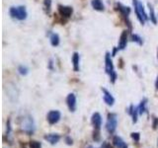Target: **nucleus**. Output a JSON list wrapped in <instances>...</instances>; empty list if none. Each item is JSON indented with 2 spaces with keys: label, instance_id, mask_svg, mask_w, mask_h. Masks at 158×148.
<instances>
[{
  "label": "nucleus",
  "instance_id": "39448f33",
  "mask_svg": "<svg viewBox=\"0 0 158 148\" xmlns=\"http://www.w3.org/2000/svg\"><path fill=\"white\" fill-rule=\"evenodd\" d=\"M118 126V115L115 113H109L107 117V123H106V130L107 131L113 134L116 131Z\"/></svg>",
  "mask_w": 158,
  "mask_h": 148
},
{
  "label": "nucleus",
  "instance_id": "7c9ffc66",
  "mask_svg": "<svg viewBox=\"0 0 158 148\" xmlns=\"http://www.w3.org/2000/svg\"><path fill=\"white\" fill-rule=\"evenodd\" d=\"M157 58H158V51H157Z\"/></svg>",
  "mask_w": 158,
  "mask_h": 148
},
{
  "label": "nucleus",
  "instance_id": "6ab92c4d",
  "mask_svg": "<svg viewBox=\"0 0 158 148\" xmlns=\"http://www.w3.org/2000/svg\"><path fill=\"white\" fill-rule=\"evenodd\" d=\"M148 8H149V19H150V21L154 25H156L157 20H156V16H155L154 8H153V6L150 3H148Z\"/></svg>",
  "mask_w": 158,
  "mask_h": 148
},
{
  "label": "nucleus",
  "instance_id": "4468645a",
  "mask_svg": "<svg viewBox=\"0 0 158 148\" xmlns=\"http://www.w3.org/2000/svg\"><path fill=\"white\" fill-rule=\"evenodd\" d=\"M113 144L116 148H127V144L123 140V138L120 136H114L113 138Z\"/></svg>",
  "mask_w": 158,
  "mask_h": 148
},
{
  "label": "nucleus",
  "instance_id": "393cba45",
  "mask_svg": "<svg viewBox=\"0 0 158 148\" xmlns=\"http://www.w3.org/2000/svg\"><path fill=\"white\" fill-rule=\"evenodd\" d=\"M93 139L96 142H99L101 139V135H100V130H94L93 131Z\"/></svg>",
  "mask_w": 158,
  "mask_h": 148
},
{
  "label": "nucleus",
  "instance_id": "aec40b11",
  "mask_svg": "<svg viewBox=\"0 0 158 148\" xmlns=\"http://www.w3.org/2000/svg\"><path fill=\"white\" fill-rule=\"evenodd\" d=\"M59 42H60V39H59L58 35L56 34V33L52 34V36H51V43H52V47H57L58 44H59Z\"/></svg>",
  "mask_w": 158,
  "mask_h": 148
},
{
  "label": "nucleus",
  "instance_id": "cd10ccee",
  "mask_svg": "<svg viewBox=\"0 0 158 148\" xmlns=\"http://www.w3.org/2000/svg\"><path fill=\"white\" fill-rule=\"evenodd\" d=\"M64 140H65V143H66L67 145H72L73 144V139L70 136H65Z\"/></svg>",
  "mask_w": 158,
  "mask_h": 148
},
{
  "label": "nucleus",
  "instance_id": "ddd939ff",
  "mask_svg": "<svg viewBox=\"0 0 158 148\" xmlns=\"http://www.w3.org/2000/svg\"><path fill=\"white\" fill-rule=\"evenodd\" d=\"M44 140H47L48 142H49L52 145H54V144H56L59 140H60L61 136L59 134H57V133H48V134L44 135Z\"/></svg>",
  "mask_w": 158,
  "mask_h": 148
},
{
  "label": "nucleus",
  "instance_id": "2f4dec72",
  "mask_svg": "<svg viewBox=\"0 0 158 148\" xmlns=\"http://www.w3.org/2000/svg\"><path fill=\"white\" fill-rule=\"evenodd\" d=\"M157 144H158V142H157Z\"/></svg>",
  "mask_w": 158,
  "mask_h": 148
},
{
  "label": "nucleus",
  "instance_id": "0eeeda50",
  "mask_svg": "<svg viewBox=\"0 0 158 148\" xmlns=\"http://www.w3.org/2000/svg\"><path fill=\"white\" fill-rule=\"evenodd\" d=\"M66 104L68 107V110L71 113H74L76 111V96L73 93L68 94L66 97Z\"/></svg>",
  "mask_w": 158,
  "mask_h": 148
},
{
  "label": "nucleus",
  "instance_id": "6e6552de",
  "mask_svg": "<svg viewBox=\"0 0 158 148\" xmlns=\"http://www.w3.org/2000/svg\"><path fill=\"white\" fill-rule=\"evenodd\" d=\"M127 41H128V32L127 31H123L120 37V39H118V51H123L127 47Z\"/></svg>",
  "mask_w": 158,
  "mask_h": 148
},
{
  "label": "nucleus",
  "instance_id": "f8f14e48",
  "mask_svg": "<svg viewBox=\"0 0 158 148\" xmlns=\"http://www.w3.org/2000/svg\"><path fill=\"white\" fill-rule=\"evenodd\" d=\"M127 113L132 117V123H136L137 122V117L139 115V111H138V106L135 107L133 105H131L127 110Z\"/></svg>",
  "mask_w": 158,
  "mask_h": 148
},
{
  "label": "nucleus",
  "instance_id": "7ed1b4c3",
  "mask_svg": "<svg viewBox=\"0 0 158 148\" xmlns=\"http://www.w3.org/2000/svg\"><path fill=\"white\" fill-rule=\"evenodd\" d=\"M133 7H135V15L138 19V21L140 22L141 25H144L145 22L148 20V16L144 10V6L143 4L139 1V0H132Z\"/></svg>",
  "mask_w": 158,
  "mask_h": 148
},
{
  "label": "nucleus",
  "instance_id": "a211bd4d",
  "mask_svg": "<svg viewBox=\"0 0 158 148\" xmlns=\"http://www.w3.org/2000/svg\"><path fill=\"white\" fill-rule=\"evenodd\" d=\"M146 105H147V99L146 98L142 99L140 104L138 105V111H139V115H142V113H144L147 111Z\"/></svg>",
  "mask_w": 158,
  "mask_h": 148
},
{
  "label": "nucleus",
  "instance_id": "c756f323",
  "mask_svg": "<svg viewBox=\"0 0 158 148\" xmlns=\"http://www.w3.org/2000/svg\"><path fill=\"white\" fill-rule=\"evenodd\" d=\"M87 148H95V147H93L92 145H89V146H88Z\"/></svg>",
  "mask_w": 158,
  "mask_h": 148
},
{
  "label": "nucleus",
  "instance_id": "9d476101",
  "mask_svg": "<svg viewBox=\"0 0 158 148\" xmlns=\"http://www.w3.org/2000/svg\"><path fill=\"white\" fill-rule=\"evenodd\" d=\"M91 122L94 126V130H100L101 125H102V117L99 113H94L91 117Z\"/></svg>",
  "mask_w": 158,
  "mask_h": 148
},
{
  "label": "nucleus",
  "instance_id": "bb28decb",
  "mask_svg": "<svg viewBox=\"0 0 158 148\" xmlns=\"http://www.w3.org/2000/svg\"><path fill=\"white\" fill-rule=\"evenodd\" d=\"M152 128L153 130H157L158 128V117H153V122H152Z\"/></svg>",
  "mask_w": 158,
  "mask_h": 148
},
{
  "label": "nucleus",
  "instance_id": "a878e982",
  "mask_svg": "<svg viewBox=\"0 0 158 148\" xmlns=\"http://www.w3.org/2000/svg\"><path fill=\"white\" fill-rule=\"evenodd\" d=\"M131 137L135 142H138V141L140 140V133L139 132H131Z\"/></svg>",
  "mask_w": 158,
  "mask_h": 148
},
{
  "label": "nucleus",
  "instance_id": "412c9836",
  "mask_svg": "<svg viewBox=\"0 0 158 148\" xmlns=\"http://www.w3.org/2000/svg\"><path fill=\"white\" fill-rule=\"evenodd\" d=\"M44 10L48 14L51 13V9H52V0H44Z\"/></svg>",
  "mask_w": 158,
  "mask_h": 148
},
{
  "label": "nucleus",
  "instance_id": "4be33fe9",
  "mask_svg": "<svg viewBox=\"0 0 158 148\" xmlns=\"http://www.w3.org/2000/svg\"><path fill=\"white\" fill-rule=\"evenodd\" d=\"M131 41L132 42H135L136 43H138L139 46H142V43H143V41H142V39L138 36V35L135 34V35H131Z\"/></svg>",
  "mask_w": 158,
  "mask_h": 148
},
{
  "label": "nucleus",
  "instance_id": "f257e3e1",
  "mask_svg": "<svg viewBox=\"0 0 158 148\" xmlns=\"http://www.w3.org/2000/svg\"><path fill=\"white\" fill-rule=\"evenodd\" d=\"M105 70H106V73L109 75V77H110V82L114 84L118 78V74L115 71V67H114V63H113L110 52H106V56H105Z\"/></svg>",
  "mask_w": 158,
  "mask_h": 148
},
{
  "label": "nucleus",
  "instance_id": "f03ea898",
  "mask_svg": "<svg viewBox=\"0 0 158 148\" xmlns=\"http://www.w3.org/2000/svg\"><path fill=\"white\" fill-rule=\"evenodd\" d=\"M9 14L12 19H16L19 21H24L27 19L28 13L26 7L21 5V6H12L9 9Z\"/></svg>",
  "mask_w": 158,
  "mask_h": 148
},
{
  "label": "nucleus",
  "instance_id": "9b49d317",
  "mask_svg": "<svg viewBox=\"0 0 158 148\" xmlns=\"http://www.w3.org/2000/svg\"><path fill=\"white\" fill-rule=\"evenodd\" d=\"M58 12L60 16L69 18L73 13V9L70 6H63V5H58Z\"/></svg>",
  "mask_w": 158,
  "mask_h": 148
},
{
  "label": "nucleus",
  "instance_id": "f3484780",
  "mask_svg": "<svg viewBox=\"0 0 158 148\" xmlns=\"http://www.w3.org/2000/svg\"><path fill=\"white\" fill-rule=\"evenodd\" d=\"M117 6H118V10L120 11V13L123 15V16H125L127 18V16L130 15L131 13V9L130 7H126L123 6V5H122L121 3H117Z\"/></svg>",
  "mask_w": 158,
  "mask_h": 148
},
{
  "label": "nucleus",
  "instance_id": "1a4fd4ad",
  "mask_svg": "<svg viewBox=\"0 0 158 148\" xmlns=\"http://www.w3.org/2000/svg\"><path fill=\"white\" fill-rule=\"evenodd\" d=\"M102 92H103V100L105 102L108 106H114V104H115V98L113 97L112 94L109 92L106 88H102L101 89Z\"/></svg>",
  "mask_w": 158,
  "mask_h": 148
},
{
  "label": "nucleus",
  "instance_id": "20e7f679",
  "mask_svg": "<svg viewBox=\"0 0 158 148\" xmlns=\"http://www.w3.org/2000/svg\"><path fill=\"white\" fill-rule=\"evenodd\" d=\"M24 132H26L28 135H32L36 130L35 121L31 116H26L22 118V125H21Z\"/></svg>",
  "mask_w": 158,
  "mask_h": 148
},
{
  "label": "nucleus",
  "instance_id": "b1692460",
  "mask_svg": "<svg viewBox=\"0 0 158 148\" xmlns=\"http://www.w3.org/2000/svg\"><path fill=\"white\" fill-rule=\"evenodd\" d=\"M18 71H19L20 74H21V75L25 76V75H27V74H28L29 69H28V67L24 66V65H20V66L18 67Z\"/></svg>",
  "mask_w": 158,
  "mask_h": 148
},
{
  "label": "nucleus",
  "instance_id": "2eb2a0df",
  "mask_svg": "<svg viewBox=\"0 0 158 148\" xmlns=\"http://www.w3.org/2000/svg\"><path fill=\"white\" fill-rule=\"evenodd\" d=\"M91 5L93 9H95L96 11H104L105 10V5H104L102 0H92L91 1Z\"/></svg>",
  "mask_w": 158,
  "mask_h": 148
},
{
  "label": "nucleus",
  "instance_id": "423d86ee",
  "mask_svg": "<svg viewBox=\"0 0 158 148\" xmlns=\"http://www.w3.org/2000/svg\"><path fill=\"white\" fill-rule=\"evenodd\" d=\"M61 117V113L59 111H49L47 115V120L48 121L49 125H56V123H57L59 121V120H60Z\"/></svg>",
  "mask_w": 158,
  "mask_h": 148
},
{
  "label": "nucleus",
  "instance_id": "c85d7f7f",
  "mask_svg": "<svg viewBox=\"0 0 158 148\" xmlns=\"http://www.w3.org/2000/svg\"><path fill=\"white\" fill-rule=\"evenodd\" d=\"M155 88H156V90H158V76H157L156 81H155Z\"/></svg>",
  "mask_w": 158,
  "mask_h": 148
},
{
  "label": "nucleus",
  "instance_id": "dca6fc26",
  "mask_svg": "<svg viewBox=\"0 0 158 148\" xmlns=\"http://www.w3.org/2000/svg\"><path fill=\"white\" fill-rule=\"evenodd\" d=\"M79 62H80V56H79V53L78 52H74L73 56H72V63H73V70L77 72L79 71Z\"/></svg>",
  "mask_w": 158,
  "mask_h": 148
},
{
  "label": "nucleus",
  "instance_id": "5701e85b",
  "mask_svg": "<svg viewBox=\"0 0 158 148\" xmlns=\"http://www.w3.org/2000/svg\"><path fill=\"white\" fill-rule=\"evenodd\" d=\"M29 147L30 148H42V143L36 140H31L29 142Z\"/></svg>",
  "mask_w": 158,
  "mask_h": 148
}]
</instances>
